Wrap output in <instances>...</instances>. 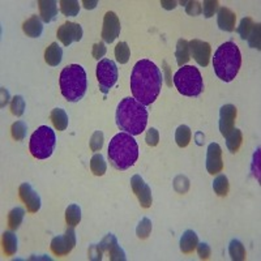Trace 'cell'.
Segmentation results:
<instances>
[{
    "label": "cell",
    "instance_id": "6da1fadb",
    "mask_svg": "<svg viewBox=\"0 0 261 261\" xmlns=\"http://www.w3.org/2000/svg\"><path fill=\"white\" fill-rule=\"evenodd\" d=\"M163 76L160 68L150 60L142 59L136 63L130 75V90L134 99L142 104H152L162 88Z\"/></svg>",
    "mask_w": 261,
    "mask_h": 261
},
{
    "label": "cell",
    "instance_id": "7a4b0ae2",
    "mask_svg": "<svg viewBox=\"0 0 261 261\" xmlns=\"http://www.w3.org/2000/svg\"><path fill=\"white\" fill-rule=\"evenodd\" d=\"M116 124L126 133L141 134L148 124V110L145 104L134 98L127 97L120 101L116 108Z\"/></svg>",
    "mask_w": 261,
    "mask_h": 261
},
{
    "label": "cell",
    "instance_id": "3957f363",
    "mask_svg": "<svg viewBox=\"0 0 261 261\" xmlns=\"http://www.w3.org/2000/svg\"><path fill=\"white\" fill-rule=\"evenodd\" d=\"M138 158V145L133 136L126 132L115 134L108 145V160L116 170H127Z\"/></svg>",
    "mask_w": 261,
    "mask_h": 261
},
{
    "label": "cell",
    "instance_id": "277c9868",
    "mask_svg": "<svg viewBox=\"0 0 261 261\" xmlns=\"http://www.w3.org/2000/svg\"><path fill=\"white\" fill-rule=\"evenodd\" d=\"M242 65V55L234 42H225L217 49L213 58V68L222 81H232Z\"/></svg>",
    "mask_w": 261,
    "mask_h": 261
},
{
    "label": "cell",
    "instance_id": "5b68a950",
    "mask_svg": "<svg viewBox=\"0 0 261 261\" xmlns=\"http://www.w3.org/2000/svg\"><path fill=\"white\" fill-rule=\"evenodd\" d=\"M88 80L85 69L78 64H69L60 73V90L69 102H78L86 93Z\"/></svg>",
    "mask_w": 261,
    "mask_h": 261
},
{
    "label": "cell",
    "instance_id": "8992f818",
    "mask_svg": "<svg viewBox=\"0 0 261 261\" xmlns=\"http://www.w3.org/2000/svg\"><path fill=\"white\" fill-rule=\"evenodd\" d=\"M174 84L178 92L187 97H197L204 89L201 73L192 65L180 67L174 76Z\"/></svg>",
    "mask_w": 261,
    "mask_h": 261
},
{
    "label": "cell",
    "instance_id": "52a82bcc",
    "mask_svg": "<svg viewBox=\"0 0 261 261\" xmlns=\"http://www.w3.org/2000/svg\"><path fill=\"white\" fill-rule=\"evenodd\" d=\"M55 132L47 126H42L38 128L30 137V153L34 158H38V160H46V158L51 157L52 152L55 149Z\"/></svg>",
    "mask_w": 261,
    "mask_h": 261
},
{
    "label": "cell",
    "instance_id": "ba28073f",
    "mask_svg": "<svg viewBox=\"0 0 261 261\" xmlns=\"http://www.w3.org/2000/svg\"><path fill=\"white\" fill-rule=\"evenodd\" d=\"M97 80L102 93H107L118 81V67L110 59H102L97 65Z\"/></svg>",
    "mask_w": 261,
    "mask_h": 261
},
{
    "label": "cell",
    "instance_id": "9c48e42d",
    "mask_svg": "<svg viewBox=\"0 0 261 261\" xmlns=\"http://www.w3.org/2000/svg\"><path fill=\"white\" fill-rule=\"evenodd\" d=\"M76 246V232L73 228H68L65 234L59 235L51 240V251L56 256H65L71 252Z\"/></svg>",
    "mask_w": 261,
    "mask_h": 261
},
{
    "label": "cell",
    "instance_id": "30bf717a",
    "mask_svg": "<svg viewBox=\"0 0 261 261\" xmlns=\"http://www.w3.org/2000/svg\"><path fill=\"white\" fill-rule=\"evenodd\" d=\"M120 34V21L114 12H107L103 19L102 38L104 42L112 43Z\"/></svg>",
    "mask_w": 261,
    "mask_h": 261
},
{
    "label": "cell",
    "instance_id": "8fae6325",
    "mask_svg": "<svg viewBox=\"0 0 261 261\" xmlns=\"http://www.w3.org/2000/svg\"><path fill=\"white\" fill-rule=\"evenodd\" d=\"M130 186H132L133 194L137 196L138 201H140L142 208H150V206H152V201H153V198H152V191H150L149 186L144 182L141 176H132Z\"/></svg>",
    "mask_w": 261,
    "mask_h": 261
},
{
    "label": "cell",
    "instance_id": "7c38bea8",
    "mask_svg": "<svg viewBox=\"0 0 261 261\" xmlns=\"http://www.w3.org/2000/svg\"><path fill=\"white\" fill-rule=\"evenodd\" d=\"M224 168V161H222V149L217 142H212L208 146L206 152V170L209 174H218Z\"/></svg>",
    "mask_w": 261,
    "mask_h": 261
},
{
    "label": "cell",
    "instance_id": "4fadbf2b",
    "mask_svg": "<svg viewBox=\"0 0 261 261\" xmlns=\"http://www.w3.org/2000/svg\"><path fill=\"white\" fill-rule=\"evenodd\" d=\"M20 198L26 205L30 213H37L41 208V197L32 188L29 183H23L19 188Z\"/></svg>",
    "mask_w": 261,
    "mask_h": 261
},
{
    "label": "cell",
    "instance_id": "5bb4252c",
    "mask_svg": "<svg viewBox=\"0 0 261 261\" xmlns=\"http://www.w3.org/2000/svg\"><path fill=\"white\" fill-rule=\"evenodd\" d=\"M58 38L64 46H69L72 42H77L82 38L81 25L75 23H65L58 29Z\"/></svg>",
    "mask_w": 261,
    "mask_h": 261
},
{
    "label": "cell",
    "instance_id": "9a60e30c",
    "mask_svg": "<svg viewBox=\"0 0 261 261\" xmlns=\"http://www.w3.org/2000/svg\"><path fill=\"white\" fill-rule=\"evenodd\" d=\"M190 45V51L194 56V59L197 62L198 65L201 67H206L210 60V45L208 42L198 41V39H194V41L188 42Z\"/></svg>",
    "mask_w": 261,
    "mask_h": 261
},
{
    "label": "cell",
    "instance_id": "2e32d148",
    "mask_svg": "<svg viewBox=\"0 0 261 261\" xmlns=\"http://www.w3.org/2000/svg\"><path fill=\"white\" fill-rule=\"evenodd\" d=\"M235 119H236V107L234 104H225L220 111V130L221 133L226 136L234 128Z\"/></svg>",
    "mask_w": 261,
    "mask_h": 261
},
{
    "label": "cell",
    "instance_id": "e0dca14e",
    "mask_svg": "<svg viewBox=\"0 0 261 261\" xmlns=\"http://www.w3.org/2000/svg\"><path fill=\"white\" fill-rule=\"evenodd\" d=\"M235 21H236V16H235V13L231 9L225 7L218 9L217 23H218V26H220L221 30L232 32L235 29Z\"/></svg>",
    "mask_w": 261,
    "mask_h": 261
},
{
    "label": "cell",
    "instance_id": "ac0fdd59",
    "mask_svg": "<svg viewBox=\"0 0 261 261\" xmlns=\"http://www.w3.org/2000/svg\"><path fill=\"white\" fill-rule=\"evenodd\" d=\"M39 5V13H41V19L43 23H51L56 19L58 16V5L54 0H39L38 1Z\"/></svg>",
    "mask_w": 261,
    "mask_h": 261
},
{
    "label": "cell",
    "instance_id": "d6986e66",
    "mask_svg": "<svg viewBox=\"0 0 261 261\" xmlns=\"http://www.w3.org/2000/svg\"><path fill=\"white\" fill-rule=\"evenodd\" d=\"M24 33L28 37L38 38L43 32V24H42L41 19L38 16H32L29 20H26L23 25Z\"/></svg>",
    "mask_w": 261,
    "mask_h": 261
},
{
    "label": "cell",
    "instance_id": "ffe728a7",
    "mask_svg": "<svg viewBox=\"0 0 261 261\" xmlns=\"http://www.w3.org/2000/svg\"><path fill=\"white\" fill-rule=\"evenodd\" d=\"M198 244V238L194 230H187L183 232L182 238H180V250L184 254H191L196 250Z\"/></svg>",
    "mask_w": 261,
    "mask_h": 261
},
{
    "label": "cell",
    "instance_id": "44dd1931",
    "mask_svg": "<svg viewBox=\"0 0 261 261\" xmlns=\"http://www.w3.org/2000/svg\"><path fill=\"white\" fill-rule=\"evenodd\" d=\"M62 58H63V50H62V47H60L56 42L51 43V45L46 49L45 60L46 63L51 65V67L59 65L60 62H62Z\"/></svg>",
    "mask_w": 261,
    "mask_h": 261
},
{
    "label": "cell",
    "instance_id": "7402d4cb",
    "mask_svg": "<svg viewBox=\"0 0 261 261\" xmlns=\"http://www.w3.org/2000/svg\"><path fill=\"white\" fill-rule=\"evenodd\" d=\"M50 119L58 130H64L68 127V115L63 108H54L50 115Z\"/></svg>",
    "mask_w": 261,
    "mask_h": 261
},
{
    "label": "cell",
    "instance_id": "603a6c76",
    "mask_svg": "<svg viewBox=\"0 0 261 261\" xmlns=\"http://www.w3.org/2000/svg\"><path fill=\"white\" fill-rule=\"evenodd\" d=\"M242 132H240V130H238V128H232V130L226 134V145H228V150H230L231 153L238 152L240 145H242Z\"/></svg>",
    "mask_w": 261,
    "mask_h": 261
},
{
    "label": "cell",
    "instance_id": "cb8c5ba5",
    "mask_svg": "<svg viewBox=\"0 0 261 261\" xmlns=\"http://www.w3.org/2000/svg\"><path fill=\"white\" fill-rule=\"evenodd\" d=\"M176 62L179 64L180 67H183L184 64L188 63V60L191 59V51H190V45L188 42L184 39H179L178 45H176Z\"/></svg>",
    "mask_w": 261,
    "mask_h": 261
},
{
    "label": "cell",
    "instance_id": "d4e9b609",
    "mask_svg": "<svg viewBox=\"0 0 261 261\" xmlns=\"http://www.w3.org/2000/svg\"><path fill=\"white\" fill-rule=\"evenodd\" d=\"M3 250L7 256H13L17 251V238L12 231H5L3 234Z\"/></svg>",
    "mask_w": 261,
    "mask_h": 261
},
{
    "label": "cell",
    "instance_id": "484cf974",
    "mask_svg": "<svg viewBox=\"0 0 261 261\" xmlns=\"http://www.w3.org/2000/svg\"><path fill=\"white\" fill-rule=\"evenodd\" d=\"M228 254H230V258L234 261H242L246 260V248L243 246L242 243L234 239L230 242V246H228Z\"/></svg>",
    "mask_w": 261,
    "mask_h": 261
},
{
    "label": "cell",
    "instance_id": "4316f807",
    "mask_svg": "<svg viewBox=\"0 0 261 261\" xmlns=\"http://www.w3.org/2000/svg\"><path fill=\"white\" fill-rule=\"evenodd\" d=\"M24 216H25V210L24 208H17L12 209L9 214H8V226L11 230H17L20 228V225L23 222Z\"/></svg>",
    "mask_w": 261,
    "mask_h": 261
},
{
    "label": "cell",
    "instance_id": "83f0119b",
    "mask_svg": "<svg viewBox=\"0 0 261 261\" xmlns=\"http://www.w3.org/2000/svg\"><path fill=\"white\" fill-rule=\"evenodd\" d=\"M90 168L94 175L102 176L106 172V162L102 154H94L90 160Z\"/></svg>",
    "mask_w": 261,
    "mask_h": 261
},
{
    "label": "cell",
    "instance_id": "f1b7e54d",
    "mask_svg": "<svg viewBox=\"0 0 261 261\" xmlns=\"http://www.w3.org/2000/svg\"><path fill=\"white\" fill-rule=\"evenodd\" d=\"M191 136H192V132L187 126H180L178 127L175 132V141L176 144L180 146V148H186L191 141Z\"/></svg>",
    "mask_w": 261,
    "mask_h": 261
},
{
    "label": "cell",
    "instance_id": "f546056e",
    "mask_svg": "<svg viewBox=\"0 0 261 261\" xmlns=\"http://www.w3.org/2000/svg\"><path fill=\"white\" fill-rule=\"evenodd\" d=\"M65 221H67V224L71 228L80 224V221H81V209L78 208L77 205L68 206L67 210H65Z\"/></svg>",
    "mask_w": 261,
    "mask_h": 261
},
{
    "label": "cell",
    "instance_id": "4dcf8cb0",
    "mask_svg": "<svg viewBox=\"0 0 261 261\" xmlns=\"http://www.w3.org/2000/svg\"><path fill=\"white\" fill-rule=\"evenodd\" d=\"M60 11L64 16H77L80 12V4L76 0H62Z\"/></svg>",
    "mask_w": 261,
    "mask_h": 261
},
{
    "label": "cell",
    "instance_id": "1f68e13d",
    "mask_svg": "<svg viewBox=\"0 0 261 261\" xmlns=\"http://www.w3.org/2000/svg\"><path fill=\"white\" fill-rule=\"evenodd\" d=\"M213 190L218 196L224 197L228 192V180L225 175H218L213 182Z\"/></svg>",
    "mask_w": 261,
    "mask_h": 261
},
{
    "label": "cell",
    "instance_id": "d6a6232c",
    "mask_svg": "<svg viewBox=\"0 0 261 261\" xmlns=\"http://www.w3.org/2000/svg\"><path fill=\"white\" fill-rule=\"evenodd\" d=\"M130 50L126 42H119L115 47V58L120 64H126L130 60Z\"/></svg>",
    "mask_w": 261,
    "mask_h": 261
},
{
    "label": "cell",
    "instance_id": "836d02e7",
    "mask_svg": "<svg viewBox=\"0 0 261 261\" xmlns=\"http://www.w3.org/2000/svg\"><path fill=\"white\" fill-rule=\"evenodd\" d=\"M12 137L15 138L16 141H21L24 140L28 132V126L24 122H16L12 126Z\"/></svg>",
    "mask_w": 261,
    "mask_h": 261
},
{
    "label": "cell",
    "instance_id": "e575fe53",
    "mask_svg": "<svg viewBox=\"0 0 261 261\" xmlns=\"http://www.w3.org/2000/svg\"><path fill=\"white\" fill-rule=\"evenodd\" d=\"M152 231V221L149 218H142L136 228V234L140 239H146Z\"/></svg>",
    "mask_w": 261,
    "mask_h": 261
},
{
    "label": "cell",
    "instance_id": "d590c367",
    "mask_svg": "<svg viewBox=\"0 0 261 261\" xmlns=\"http://www.w3.org/2000/svg\"><path fill=\"white\" fill-rule=\"evenodd\" d=\"M254 26L255 24L254 21H252V19H250V17L243 19L238 28V33L239 35H240V38H242V39H247L251 32H252V29H254Z\"/></svg>",
    "mask_w": 261,
    "mask_h": 261
},
{
    "label": "cell",
    "instance_id": "8d00e7d4",
    "mask_svg": "<svg viewBox=\"0 0 261 261\" xmlns=\"http://www.w3.org/2000/svg\"><path fill=\"white\" fill-rule=\"evenodd\" d=\"M11 110L12 114L16 116H21L25 111V101L21 96H16L13 99H12L11 103Z\"/></svg>",
    "mask_w": 261,
    "mask_h": 261
},
{
    "label": "cell",
    "instance_id": "74e56055",
    "mask_svg": "<svg viewBox=\"0 0 261 261\" xmlns=\"http://www.w3.org/2000/svg\"><path fill=\"white\" fill-rule=\"evenodd\" d=\"M260 24H256V25L254 26L252 32L250 33V35H248V38H247V41H248L251 47L258 50H260Z\"/></svg>",
    "mask_w": 261,
    "mask_h": 261
},
{
    "label": "cell",
    "instance_id": "f35d334b",
    "mask_svg": "<svg viewBox=\"0 0 261 261\" xmlns=\"http://www.w3.org/2000/svg\"><path fill=\"white\" fill-rule=\"evenodd\" d=\"M202 12L206 19H210L212 16H214V13L218 9V1L217 0H205L201 5Z\"/></svg>",
    "mask_w": 261,
    "mask_h": 261
},
{
    "label": "cell",
    "instance_id": "ab89813d",
    "mask_svg": "<svg viewBox=\"0 0 261 261\" xmlns=\"http://www.w3.org/2000/svg\"><path fill=\"white\" fill-rule=\"evenodd\" d=\"M103 146V133L101 130H96L90 137V149L93 152H98Z\"/></svg>",
    "mask_w": 261,
    "mask_h": 261
},
{
    "label": "cell",
    "instance_id": "60d3db41",
    "mask_svg": "<svg viewBox=\"0 0 261 261\" xmlns=\"http://www.w3.org/2000/svg\"><path fill=\"white\" fill-rule=\"evenodd\" d=\"M108 254H110V259H111L112 261L126 260V254H124V251L120 248V246H118V243H115V244L108 250Z\"/></svg>",
    "mask_w": 261,
    "mask_h": 261
},
{
    "label": "cell",
    "instance_id": "b9f144b4",
    "mask_svg": "<svg viewBox=\"0 0 261 261\" xmlns=\"http://www.w3.org/2000/svg\"><path fill=\"white\" fill-rule=\"evenodd\" d=\"M145 141L149 146H156L157 144H158V141H160V133H158V130H157L156 128H150V130L146 132Z\"/></svg>",
    "mask_w": 261,
    "mask_h": 261
},
{
    "label": "cell",
    "instance_id": "7bdbcfd3",
    "mask_svg": "<svg viewBox=\"0 0 261 261\" xmlns=\"http://www.w3.org/2000/svg\"><path fill=\"white\" fill-rule=\"evenodd\" d=\"M186 11L191 16H198L202 12L201 4L198 1H187Z\"/></svg>",
    "mask_w": 261,
    "mask_h": 261
},
{
    "label": "cell",
    "instance_id": "ee69618b",
    "mask_svg": "<svg viewBox=\"0 0 261 261\" xmlns=\"http://www.w3.org/2000/svg\"><path fill=\"white\" fill-rule=\"evenodd\" d=\"M115 243H118V240H116L115 236H114L112 234H108L106 238L102 239V242L99 243L98 246L101 247L102 251H107L108 252V250H110V248H111V247L114 246Z\"/></svg>",
    "mask_w": 261,
    "mask_h": 261
},
{
    "label": "cell",
    "instance_id": "f6af8a7d",
    "mask_svg": "<svg viewBox=\"0 0 261 261\" xmlns=\"http://www.w3.org/2000/svg\"><path fill=\"white\" fill-rule=\"evenodd\" d=\"M197 254L198 256H200V259H202V260H206V259L210 258V247L206 244V243H201V244H197Z\"/></svg>",
    "mask_w": 261,
    "mask_h": 261
},
{
    "label": "cell",
    "instance_id": "bcb514c9",
    "mask_svg": "<svg viewBox=\"0 0 261 261\" xmlns=\"http://www.w3.org/2000/svg\"><path fill=\"white\" fill-rule=\"evenodd\" d=\"M104 54H106V46H104L103 42H99V43H96L93 46V56L94 59H101L103 58Z\"/></svg>",
    "mask_w": 261,
    "mask_h": 261
},
{
    "label": "cell",
    "instance_id": "7dc6e473",
    "mask_svg": "<svg viewBox=\"0 0 261 261\" xmlns=\"http://www.w3.org/2000/svg\"><path fill=\"white\" fill-rule=\"evenodd\" d=\"M102 252L99 246H92L89 250V256L92 260H102Z\"/></svg>",
    "mask_w": 261,
    "mask_h": 261
},
{
    "label": "cell",
    "instance_id": "c3c4849f",
    "mask_svg": "<svg viewBox=\"0 0 261 261\" xmlns=\"http://www.w3.org/2000/svg\"><path fill=\"white\" fill-rule=\"evenodd\" d=\"M176 1H166V0H163V1H161V5L163 8H166V9H172V8L176 7Z\"/></svg>",
    "mask_w": 261,
    "mask_h": 261
},
{
    "label": "cell",
    "instance_id": "681fc988",
    "mask_svg": "<svg viewBox=\"0 0 261 261\" xmlns=\"http://www.w3.org/2000/svg\"><path fill=\"white\" fill-rule=\"evenodd\" d=\"M82 4H84V7H85L86 9H93V8H96V5L98 4V1H96V0H94V1H88V0H84V1H82Z\"/></svg>",
    "mask_w": 261,
    "mask_h": 261
}]
</instances>
